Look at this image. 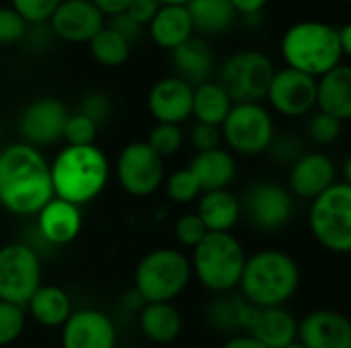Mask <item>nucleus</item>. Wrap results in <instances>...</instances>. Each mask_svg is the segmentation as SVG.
<instances>
[{"label": "nucleus", "instance_id": "f257e3e1", "mask_svg": "<svg viewBox=\"0 0 351 348\" xmlns=\"http://www.w3.org/2000/svg\"><path fill=\"white\" fill-rule=\"evenodd\" d=\"M53 199L49 162L43 152L14 142L0 152V207L19 217H33Z\"/></svg>", "mask_w": 351, "mask_h": 348}, {"label": "nucleus", "instance_id": "f03ea898", "mask_svg": "<svg viewBox=\"0 0 351 348\" xmlns=\"http://www.w3.org/2000/svg\"><path fill=\"white\" fill-rule=\"evenodd\" d=\"M53 197L82 207L95 201L107 187L111 164L105 152L90 146H66L49 162Z\"/></svg>", "mask_w": 351, "mask_h": 348}, {"label": "nucleus", "instance_id": "7ed1b4c3", "mask_svg": "<svg viewBox=\"0 0 351 348\" xmlns=\"http://www.w3.org/2000/svg\"><path fill=\"white\" fill-rule=\"evenodd\" d=\"M298 287V263L284 250L267 248L247 256L237 291L255 308H284Z\"/></svg>", "mask_w": 351, "mask_h": 348}, {"label": "nucleus", "instance_id": "20e7f679", "mask_svg": "<svg viewBox=\"0 0 351 348\" xmlns=\"http://www.w3.org/2000/svg\"><path fill=\"white\" fill-rule=\"evenodd\" d=\"M286 68L298 70L306 76L321 78L343 64V49L339 45L337 27L325 21H298L290 25L280 43Z\"/></svg>", "mask_w": 351, "mask_h": 348}, {"label": "nucleus", "instance_id": "39448f33", "mask_svg": "<svg viewBox=\"0 0 351 348\" xmlns=\"http://www.w3.org/2000/svg\"><path fill=\"white\" fill-rule=\"evenodd\" d=\"M247 252L232 232H208L191 250V277L216 293L237 291Z\"/></svg>", "mask_w": 351, "mask_h": 348}, {"label": "nucleus", "instance_id": "423d86ee", "mask_svg": "<svg viewBox=\"0 0 351 348\" xmlns=\"http://www.w3.org/2000/svg\"><path fill=\"white\" fill-rule=\"evenodd\" d=\"M191 281L189 256L177 248H154L134 271V291L142 304H173Z\"/></svg>", "mask_w": 351, "mask_h": 348}, {"label": "nucleus", "instance_id": "0eeeda50", "mask_svg": "<svg viewBox=\"0 0 351 348\" xmlns=\"http://www.w3.org/2000/svg\"><path fill=\"white\" fill-rule=\"evenodd\" d=\"M308 228L313 238L333 254L351 252V185L337 180L311 201Z\"/></svg>", "mask_w": 351, "mask_h": 348}, {"label": "nucleus", "instance_id": "6e6552de", "mask_svg": "<svg viewBox=\"0 0 351 348\" xmlns=\"http://www.w3.org/2000/svg\"><path fill=\"white\" fill-rule=\"evenodd\" d=\"M220 131L228 152L241 156H259L267 152L276 139L274 117L261 103H234Z\"/></svg>", "mask_w": 351, "mask_h": 348}, {"label": "nucleus", "instance_id": "1a4fd4ad", "mask_svg": "<svg viewBox=\"0 0 351 348\" xmlns=\"http://www.w3.org/2000/svg\"><path fill=\"white\" fill-rule=\"evenodd\" d=\"M274 74L276 66L269 55L259 49H241L224 59L218 84L232 103H261Z\"/></svg>", "mask_w": 351, "mask_h": 348}, {"label": "nucleus", "instance_id": "9d476101", "mask_svg": "<svg viewBox=\"0 0 351 348\" xmlns=\"http://www.w3.org/2000/svg\"><path fill=\"white\" fill-rule=\"evenodd\" d=\"M41 277L43 269L35 248L23 242L0 246V302L25 308L39 289Z\"/></svg>", "mask_w": 351, "mask_h": 348}, {"label": "nucleus", "instance_id": "9b49d317", "mask_svg": "<svg viewBox=\"0 0 351 348\" xmlns=\"http://www.w3.org/2000/svg\"><path fill=\"white\" fill-rule=\"evenodd\" d=\"M115 176L128 195L150 197L165 183V160L146 142H132L117 156Z\"/></svg>", "mask_w": 351, "mask_h": 348}, {"label": "nucleus", "instance_id": "f8f14e48", "mask_svg": "<svg viewBox=\"0 0 351 348\" xmlns=\"http://www.w3.org/2000/svg\"><path fill=\"white\" fill-rule=\"evenodd\" d=\"M241 213L261 232L284 228L294 215V195L274 180L255 183L241 201Z\"/></svg>", "mask_w": 351, "mask_h": 348}, {"label": "nucleus", "instance_id": "ddd939ff", "mask_svg": "<svg viewBox=\"0 0 351 348\" xmlns=\"http://www.w3.org/2000/svg\"><path fill=\"white\" fill-rule=\"evenodd\" d=\"M68 107L51 96L31 101L16 119V131L21 142L33 148H47L62 139L64 123L68 119Z\"/></svg>", "mask_w": 351, "mask_h": 348}, {"label": "nucleus", "instance_id": "4468645a", "mask_svg": "<svg viewBox=\"0 0 351 348\" xmlns=\"http://www.w3.org/2000/svg\"><path fill=\"white\" fill-rule=\"evenodd\" d=\"M265 98L284 117H304L317 107V78L292 68L276 70Z\"/></svg>", "mask_w": 351, "mask_h": 348}, {"label": "nucleus", "instance_id": "2eb2a0df", "mask_svg": "<svg viewBox=\"0 0 351 348\" xmlns=\"http://www.w3.org/2000/svg\"><path fill=\"white\" fill-rule=\"evenodd\" d=\"M107 18L90 0H62L47 25L56 39L66 43H88Z\"/></svg>", "mask_w": 351, "mask_h": 348}, {"label": "nucleus", "instance_id": "dca6fc26", "mask_svg": "<svg viewBox=\"0 0 351 348\" xmlns=\"http://www.w3.org/2000/svg\"><path fill=\"white\" fill-rule=\"evenodd\" d=\"M60 343L62 348H115L117 326L101 310H74L62 326Z\"/></svg>", "mask_w": 351, "mask_h": 348}, {"label": "nucleus", "instance_id": "f3484780", "mask_svg": "<svg viewBox=\"0 0 351 348\" xmlns=\"http://www.w3.org/2000/svg\"><path fill=\"white\" fill-rule=\"evenodd\" d=\"M288 183L294 197L313 201L337 183V166L323 152H306L292 162Z\"/></svg>", "mask_w": 351, "mask_h": 348}, {"label": "nucleus", "instance_id": "a211bd4d", "mask_svg": "<svg viewBox=\"0 0 351 348\" xmlns=\"http://www.w3.org/2000/svg\"><path fill=\"white\" fill-rule=\"evenodd\" d=\"M306 348H351V322L335 310H313L298 322V338Z\"/></svg>", "mask_w": 351, "mask_h": 348}, {"label": "nucleus", "instance_id": "6ab92c4d", "mask_svg": "<svg viewBox=\"0 0 351 348\" xmlns=\"http://www.w3.org/2000/svg\"><path fill=\"white\" fill-rule=\"evenodd\" d=\"M146 105L156 123L181 125L191 117L193 86L177 76L160 78L150 88Z\"/></svg>", "mask_w": 351, "mask_h": 348}, {"label": "nucleus", "instance_id": "aec40b11", "mask_svg": "<svg viewBox=\"0 0 351 348\" xmlns=\"http://www.w3.org/2000/svg\"><path fill=\"white\" fill-rule=\"evenodd\" d=\"M35 217L39 236L51 246H68L82 232L80 207L56 197L47 201Z\"/></svg>", "mask_w": 351, "mask_h": 348}, {"label": "nucleus", "instance_id": "412c9836", "mask_svg": "<svg viewBox=\"0 0 351 348\" xmlns=\"http://www.w3.org/2000/svg\"><path fill=\"white\" fill-rule=\"evenodd\" d=\"M265 348H284L298 338V320L286 308H257L245 332Z\"/></svg>", "mask_w": 351, "mask_h": 348}, {"label": "nucleus", "instance_id": "4be33fe9", "mask_svg": "<svg viewBox=\"0 0 351 348\" xmlns=\"http://www.w3.org/2000/svg\"><path fill=\"white\" fill-rule=\"evenodd\" d=\"M317 109L337 121L351 119V68L341 64L317 78Z\"/></svg>", "mask_w": 351, "mask_h": 348}, {"label": "nucleus", "instance_id": "5701e85b", "mask_svg": "<svg viewBox=\"0 0 351 348\" xmlns=\"http://www.w3.org/2000/svg\"><path fill=\"white\" fill-rule=\"evenodd\" d=\"M171 53L177 78L185 80L191 86L212 80V74L216 70V55L204 37L193 35Z\"/></svg>", "mask_w": 351, "mask_h": 348}, {"label": "nucleus", "instance_id": "b1692460", "mask_svg": "<svg viewBox=\"0 0 351 348\" xmlns=\"http://www.w3.org/2000/svg\"><path fill=\"white\" fill-rule=\"evenodd\" d=\"M187 168L199 183L202 193L228 189L237 176V160L232 152L224 148L197 152Z\"/></svg>", "mask_w": 351, "mask_h": 348}, {"label": "nucleus", "instance_id": "393cba45", "mask_svg": "<svg viewBox=\"0 0 351 348\" xmlns=\"http://www.w3.org/2000/svg\"><path fill=\"white\" fill-rule=\"evenodd\" d=\"M74 312L72 297L58 285H39L25 304V314L43 328H62Z\"/></svg>", "mask_w": 351, "mask_h": 348}, {"label": "nucleus", "instance_id": "a878e982", "mask_svg": "<svg viewBox=\"0 0 351 348\" xmlns=\"http://www.w3.org/2000/svg\"><path fill=\"white\" fill-rule=\"evenodd\" d=\"M257 308L247 304L239 291L216 293L214 299L208 304V322L228 334H245L251 326Z\"/></svg>", "mask_w": 351, "mask_h": 348}, {"label": "nucleus", "instance_id": "bb28decb", "mask_svg": "<svg viewBox=\"0 0 351 348\" xmlns=\"http://www.w3.org/2000/svg\"><path fill=\"white\" fill-rule=\"evenodd\" d=\"M195 215L202 219L208 232H232L241 222V199L228 189L202 193L197 199Z\"/></svg>", "mask_w": 351, "mask_h": 348}, {"label": "nucleus", "instance_id": "cd10ccee", "mask_svg": "<svg viewBox=\"0 0 351 348\" xmlns=\"http://www.w3.org/2000/svg\"><path fill=\"white\" fill-rule=\"evenodd\" d=\"M146 31L158 47L169 51L195 35L187 6H160L154 18L146 25Z\"/></svg>", "mask_w": 351, "mask_h": 348}, {"label": "nucleus", "instance_id": "c85d7f7f", "mask_svg": "<svg viewBox=\"0 0 351 348\" xmlns=\"http://www.w3.org/2000/svg\"><path fill=\"white\" fill-rule=\"evenodd\" d=\"M138 324L142 334L154 345H171L183 332V316L173 304H144Z\"/></svg>", "mask_w": 351, "mask_h": 348}, {"label": "nucleus", "instance_id": "c756f323", "mask_svg": "<svg viewBox=\"0 0 351 348\" xmlns=\"http://www.w3.org/2000/svg\"><path fill=\"white\" fill-rule=\"evenodd\" d=\"M187 12L193 31L199 35L226 33L239 16L230 0H191L187 4Z\"/></svg>", "mask_w": 351, "mask_h": 348}, {"label": "nucleus", "instance_id": "7c9ffc66", "mask_svg": "<svg viewBox=\"0 0 351 348\" xmlns=\"http://www.w3.org/2000/svg\"><path fill=\"white\" fill-rule=\"evenodd\" d=\"M232 105L234 103L230 101L226 90L214 80H208V82L193 86L191 117H195L197 123L220 127L224 123L228 111L232 109Z\"/></svg>", "mask_w": 351, "mask_h": 348}, {"label": "nucleus", "instance_id": "2f4dec72", "mask_svg": "<svg viewBox=\"0 0 351 348\" xmlns=\"http://www.w3.org/2000/svg\"><path fill=\"white\" fill-rule=\"evenodd\" d=\"M88 49H90L93 59L99 66H105V68H119V66H123L130 59V53H132V45L119 33H115L111 27H107V23L88 41Z\"/></svg>", "mask_w": 351, "mask_h": 348}, {"label": "nucleus", "instance_id": "473e14b6", "mask_svg": "<svg viewBox=\"0 0 351 348\" xmlns=\"http://www.w3.org/2000/svg\"><path fill=\"white\" fill-rule=\"evenodd\" d=\"M162 187L167 191V197L177 205L193 203L202 195L199 183L195 180V176L191 174L189 168H179V170L171 172L169 176H165Z\"/></svg>", "mask_w": 351, "mask_h": 348}, {"label": "nucleus", "instance_id": "72a5a7b5", "mask_svg": "<svg viewBox=\"0 0 351 348\" xmlns=\"http://www.w3.org/2000/svg\"><path fill=\"white\" fill-rule=\"evenodd\" d=\"M185 135L181 125H171V123H156L150 133L146 144L165 160L169 156H175L181 148H183Z\"/></svg>", "mask_w": 351, "mask_h": 348}, {"label": "nucleus", "instance_id": "f704fd0d", "mask_svg": "<svg viewBox=\"0 0 351 348\" xmlns=\"http://www.w3.org/2000/svg\"><path fill=\"white\" fill-rule=\"evenodd\" d=\"M27 326L25 308L0 302V348L16 343Z\"/></svg>", "mask_w": 351, "mask_h": 348}, {"label": "nucleus", "instance_id": "c9c22d12", "mask_svg": "<svg viewBox=\"0 0 351 348\" xmlns=\"http://www.w3.org/2000/svg\"><path fill=\"white\" fill-rule=\"evenodd\" d=\"M97 133H99V125L76 111L68 115L64 123L62 139L66 142V146H90L95 144Z\"/></svg>", "mask_w": 351, "mask_h": 348}, {"label": "nucleus", "instance_id": "e433bc0d", "mask_svg": "<svg viewBox=\"0 0 351 348\" xmlns=\"http://www.w3.org/2000/svg\"><path fill=\"white\" fill-rule=\"evenodd\" d=\"M343 133V123L325 113H315L308 121V135L319 146H329L337 142Z\"/></svg>", "mask_w": 351, "mask_h": 348}, {"label": "nucleus", "instance_id": "4c0bfd02", "mask_svg": "<svg viewBox=\"0 0 351 348\" xmlns=\"http://www.w3.org/2000/svg\"><path fill=\"white\" fill-rule=\"evenodd\" d=\"M60 2L62 0H10L8 6H12L27 25H41L49 21Z\"/></svg>", "mask_w": 351, "mask_h": 348}, {"label": "nucleus", "instance_id": "58836bf2", "mask_svg": "<svg viewBox=\"0 0 351 348\" xmlns=\"http://www.w3.org/2000/svg\"><path fill=\"white\" fill-rule=\"evenodd\" d=\"M206 234H208V230L202 224V219L195 215V211L193 213H185V215H181L175 222V238L185 248H191L193 250L204 240Z\"/></svg>", "mask_w": 351, "mask_h": 348}, {"label": "nucleus", "instance_id": "ea45409f", "mask_svg": "<svg viewBox=\"0 0 351 348\" xmlns=\"http://www.w3.org/2000/svg\"><path fill=\"white\" fill-rule=\"evenodd\" d=\"M27 23L12 6H0V45L21 43L27 31Z\"/></svg>", "mask_w": 351, "mask_h": 348}, {"label": "nucleus", "instance_id": "a19ab883", "mask_svg": "<svg viewBox=\"0 0 351 348\" xmlns=\"http://www.w3.org/2000/svg\"><path fill=\"white\" fill-rule=\"evenodd\" d=\"M78 113H82L84 117H88L97 125H101L111 115V101H109V96L105 92L90 90V92H86L82 96V101L78 105Z\"/></svg>", "mask_w": 351, "mask_h": 348}, {"label": "nucleus", "instance_id": "79ce46f5", "mask_svg": "<svg viewBox=\"0 0 351 348\" xmlns=\"http://www.w3.org/2000/svg\"><path fill=\"white\" fill-rule=\"evenodd\" d=\"M191 146L197 152H208V150H216L222 148V131L216 125H206V123H195L191 127Z\"/></svg>", "mask_w": 351, "mask_h": 348}, {"label": "nucleus", "instance_id": "37998d69", "mask_svg": "<svg viewBox=\"0 0 351 348\" xmlns=\"http://www.w3.org/2000/svg\"><path fill=\"white\" fill-rule=\"evenodd\" d=\"M107 27H111L115 33H119L130 45H134V43H138L140 39H142V35H144V27L140 25V23H136L134 18H130L125 12H119V14H113V16H109V23H107Z\"/></svg>", "mask_w": 351, "mask_h": 348}, {"label": "nucleus", "instance_id": "c03bdc74", "mask_svg": "<svg viewBox=\"0 0 351 348\" xmlns=\"http://www.w3.org/2000/svg\"><path fill=\"white\" fill-rule=\"evenodd\" d=\"M160 6L162 4L158 0H130L123 12L146 29V25L154 18V14L158 12Z\"/></svg>", "mask_w": 351, "mask_h": 348}, {"label": "nucleus", "instance_id": "a18cd8bd", "mask_svg": "<svg viewBox=\"0 0 351 348\" xmlns=\"http://www.w3.org/2000/svg\"><path fill=\"white\" fill-rule=\"evenodd\" d=\"M51 39H53V33H51L49 25L41 23V25H29L27 27L23 43H27V47L33 49V51H43V49L49 47Z\"/></svg>", "mask_w": 351, "mask_h": 348}, {"label": "nucleus", "instance_id": "49530a36", "mask_svg": "<svg viewBox=\"0 0 351 348\" xmlns=\"http://www.w3.org/2000/svg\"><path fill=\"white\" fill-rule=\"evenodd\" d=\"M267 2H269V0H230L234 12H237L239 16H243V18L261 14L263 8L267 6Z\"/></svg>", "mask_w": 351, "mask_h": 348}, {"label": "nucleus", "instance_id": "de8ad7c7", "mask_svg": "<svg viewBox=\"0 0 351 348\" xmlns=\"http://www.w3.org/2000/svg\"><path fill=\"white\" fill-rule=\"evenodd\" d=\"M90 2L105 14V18H109V16H113V14L123 12L130 0H90Z\"/></svg>", "mask_w": 351, "mask_h": 348}, {"label": "nucleus", "instance_id": "09e8293b", "mask_svg": "<svg viewBox=\"0 0 351 348\" xmlns=\"http://www.w3.org/2000/svg\"><path fill=\"white\" fill-rule=\"evenodd\" d=\"M220 348H265L249 334H232Z\"/></svg>", "mask_w": 351, "mask_h": 348}, {"label": "nucleus", "instance_id": "8fccbe9b", "mask_svg": "<svg viewBox=\"0 0 351 348\" xmlns=\"http://www.w3.org/2000/svg\"><path fill=\"white\" fill-rule=\"evenodd\" d=\"M337 33H339V45L343 49V55L348 57L351 55V25L346 23L341 27H337Z\"/></svg>", "mask_w": 351, "mask_h": 348}, {"label": "nucleus", "instance_id": "3c124183", "mask_svg": "<svg viewBox=\"0 0 351 348\" xmlns=\"http://www.w3.org/2000/svg\"><path fill=\"white\" fill-rule=\"evenodd\" d=\"M162 6H187L191 0H158Z\"/></svg>", "mask_w": 351, "mask_h": 348}, {"label": "nucleus", "instance_id": "603ef678", "mask_svg": "<svg viewBox=\"0 0 351 348\" xmlns=\"http://www.w3.org/2000/svg\"><path fill=\"white\" fill-rule=\"evenodd\" d=\"M284 348H306V347H302V345L296 340V343H292V345H288V347H284Z\"/></svg>", "mask_w": 351, "mask_h": 348}, {"label": "nucleus", "instance_id": "864d4df0", "mask_svg": "<svg viewBox=\"0 0 351 348\" xmlns=\"http://www.w3.org/2000/svg\"><path fill=\"white\" fill-rule=\"evenodd\" d=\"M187 348H204V347H187Z\"/></svg>", "mask_w": 351, "mask_h": 348}, {"label": "nucleus", "instance_id": "5fc2aeb1", "mask_svg": "<svg viewBox=\"0 0 351 348\" xmlns=\"http://www.w3.org/2000/svg\"><path fill=\"white\" fill-rule=\"evenodd\" d=\"M343 2H351V0H343Z\"/></svg>", "mask_w": 351, "mask_h": 348}, {"label": "nucleus", "instance_id": "6e6d98bb", "mask_svg": "<svg viewBox=\"0 0 351 348\" xmlns=\"http://www.w3.org/2000/svg\"><path fill=\"white\" fill-rule=\"evenodd\" d=\"M0 152H2V148H0Z\"/></svg>", "mask_w": 351, "mask_h": 348}]
</instances>
